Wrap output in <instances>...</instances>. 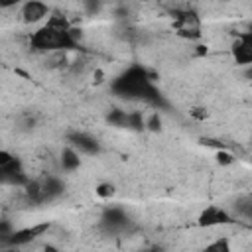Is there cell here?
<instances>
[{
	"instance_id": "cell-1",
	"label": "cell",
	"mask_w": 252,
	"mask_h": 252,
	"mask_svg": "<svg viewBox=\"0 0 252 252\" xmlns=\"http://www.w3.org/2000/svg\"><path fill=\"white\" fill-rule=\"evenodd\" d=\"M81 32L73 28V24L61 16L53 14L47 18V22L37 28L30 35V47L39 53H57V51H71L79 47Z\"/></svg>"
},
{
	"instance_id": "cell-2",
	"label": "cell",
	"mask_w": 252,
	"mask_h": 252,
	"mask_svg": "<svg viewBox=\"0 0 252 252\" xmlns=\"http://www.w3.org/2000/svg\"><path fill=\"white\" fill-rule=\"evenodd\" d=\"M112 93L124 98H134V100H146L152 104L159 102V93L152 81V75L148 73L146 67L142 65H130L124 69L110 85Z\"/></svg>"
},
{
	"instance_id": "cell-3",
	"label": "cell",
	"mask_w": 252,
	"mask_h": 252,
	"mask_svg": "<svg viewBox=\"0 0 252 252\" xmlns=\"http://www.w3.org/2000/svg\"><path fill=\"white\" fill-rule=\"evenodd\" d=\"M47 228H49L47 222L33 224V226H24V228H16V230H12V232L6 236L2 248H4V246H8V248H22V246H28V244H32L37 236H41Z\"/></svg>"
},
{
	"instance_id": "cell-4",
	"label": "cell",
	"mask_w": 252,
	"mask_h": 252,
	"mask_svg": "<svg viewBox=\"0 0 252 252\" xmlns=\"http://www.w3.org/2000/svg\"><path fill=\"white\" fill-rule=\"evenodd\" d=\"M228 222H232V217L220 205H207L197 217V224L201 228H213V226H219V224L222 226V224H228Z\"/></svg>"
},
{
	"instance_id": "cell-5",
	"label": "cell",
	"mask_w": 252,
	"mask_h": 252,
	"mask_svg": "<svg viewBox=\"0 0 252 252\" xmlns=\"http://www.w3.org/2000/svg\"><path fill=\"white\" fill-rule=\"evenodd\" d=\"M28 181H30V177H28V173L24 169V163L18 158H14L10 163L0 167V185L24 187Z\"/></svg>"
},
{
	"instance_id": "cell-6",
	"label": "cell",
	"mask_w": 252,
	"mask_h": 252,
	"mask_svg": "<svg viewBox=\"0 0 252 252\" xmlns=\"http://www.w3.org/2000/svg\"><path fill=\"white\" fill-rule=\"evenodd\" d=\"M100 224L106 232H112V234H118V232H124L130 224V219L126 215L124 209L120 207H108L104 209L102 217H100Z\"/></svg>"
},
{
	"instance_id": "cell-7",
	"label": "cell",
	"mask_w": 252,
	"mask_h": 252,
	"mask_svg": "<svg viewBox=\"0 0 252 252\" xmlns=\"http://www.w3.org/2000/svg\"><path fill=\"white\" fill-rule=\"evenodd\" d=\"M67 144H69L71 148H75L81 156H83V154H85V156H94V154L100 152L98 140L93 138V136L87 134V132H71V134L67 136Z\"/></svg>"
},
{
	"instance_id": "cell-8",
	"label": "cell",
	"mask_w": 252,
	"mask_h": 252,
	"mask_svg": "<svg viewBox=\"0 0 252 252\" xmlns=\"http://www.w3.org/2000/svg\"><path fill=\"white\" fill-rule=\"evenodd\" d=\"M230 55L236 65H248L252 61V35L250 32L236 35V39L230 45Z\"/></svg>"
},
{
	"instance_id": "cell-9",
	"label": "cell",
	"mask_w": 252,
	"mask_h": 252,
	"mask_svg": "<svg viewBox=\"0 0 252 252\" xmlns=\"http://www.w3.org/2000/svg\"><path fill=\"white\" fill-rule=\"evenodd\" d=\"M49 12H51L49 6L39 0H30V2L22 4V8H20V16H22L24 24H37V22L49 18Z\"/></svg>"
},
{
	"instance_id": "cell-10",
	"label": "cell",
	"mask_w": 252,
	"mask_h": 252,
	"mask_svg": "<svg viewBox=\"0 0 252 252\" xmlns=\"http://www.w3.org/2000/svg\"><path fill=\"white\" fill-rule=\"evenodd\" d=\"M37 181H39V187H41V199L43 201H53L59 195H63V191H65V183L59 175H45Z\"/></svg>"
},
{
	"instance_id": "cell-11",
	"label": "cell",
	"mask_w": 252,
	"mask_h": 252,
	"mask_svg": "<svg viewBox=\"0 0 252 252\" xmlns=\"http://www.w3.org/2000/svg\"><path fill=\"white\" fill-rule=\"evenodd\" d=\"M81 165H83L81 154H79L75 148H71L69 144L63 146L61 152H59V167H61V171H65V173H75Z\"/></svg>"
},
{
	"instance_id": "cell-12",
	"label": "cell",
	"mask_w": 252,
	"mask_h": 252,
	"mask_svg": "<svg viewBox=\"0 0 252 252\" xmlns=\"http://www.w3.org/2000/svg\"><path fill=\"white\" fill-rule=\"evenodd\" d=\"M201 252H234L230 238L228 236H215L213 240H209Z\"/></svg>"
},
{
	"instance_id": "cell-13",
	"label": "cell",
	"mask_w": 252,
	"mask_h": 252,
	"mask_svg": "<svg viewBox=\"0 0 252 252\" xmlns=\"http://www.w3.org/2000/svg\"><path fill=\"white\" fill-rule=\"evenodd\" d=\"M114 193H116V187L110 181H100L94 185V195L98 199H110V197H114Z\"/></svg>"
},
{
	"instance_id": "cell-14",
	"label": "cell",
	"mask_w": 252,
	"mask_h": 252,
	"mask_svg": "<svg viewBox=\"0 0 252 252\" xmlns=\"http://www.w3.org/2000/svg\"><path fill=\"white\" fill-rule=\"evenodd\" d=\"M128 114L130 112H124V110H112L110 114H108V122L110 124H114V126H124V128H128Z\"/></svg>"
},
{
	"instance_id": "cell-15",
	"label": "cell",
	"mask_w": 252,
	"mask_h": 252,
	"mask_svg": "<svg viewBox=\"0 0 252 252\" xmlns=\"http://www.w3.org/2000/svg\"><path fill=\"white\" fill-rule=\"evenodd\" d=\"M144 128H148L150 132H159L161 130V114L159 112H152L144 120Z\"/></svg>"
},
{
	"instance_id": "cell-16",
	"label": "cell",
	"mask_w": 252,
	"mask_h": 252,
	"mask_svg": "<svg viewBox=\"0 0 252 252\" xmlns=\"http://www.w3.org/2000/svg\"><path fill=\"white\" fill-rule=\"evenodd\" d=\"M217 163L219 165H230V163H234V156L226 150H219L217 152Z\"/></svg>"
},
{
	"instance_id": "cell-17",
	"label": "cell",
	"mask_w": 252,
	"mask_h": 252,
	"mask_svg": "<svg viewBox=\"0 0 252 252\" xmlns=\"http://www.w3.org/2000/svg\"><path fill=\"white\" fill-rule=\"evenodd\" d=\"M14 158H16V156H14L12 152H8V150H0V167L6 165V163H10Z\"/></svg>"
},
{
	"instance_id": "cell-18",
	"label": "cell",
	"mask_w": 252,
	"mask_h": 252,
	"mask_svg": "<svg viewBox=\"0 0 252 252\" xmlns=\"http://www.w3.org/2000/svg\"><path fill=\"white\" fill-rule=\"evenodd\" d=\"M0 252H18V248H8V246H4V248H0Z\"/></svg>"
},
{
	"instance_id": "cell-19",
	"label": "cell",
	"mask_w": 252,
	"mask_h": 252,
	"mask_svg": "<svg viewBox=\"0 0 252 252\" xmlns=\"http://www.w3.org/2000/svg\"><path fill=\"white\" fill-rule=\"evenodd\" d=\"M41 252H59V250H55V248H53V246H45V248H43V250H41Z\"/></svg>"
},
{
	"instance_id": "cell-20",
	"label": "cell",
	"mask_w": 252,
	"mask_h": 252,
	"mask_svg": "<svg viewBox=\"0 0 252 252\" xmlns=\"http://www.w3.org/2000/svg\"><path fill=\"white\" fill-rule=\"evenodd\" d=\"M150 252H158V250H150Z\"/></svg>"
}]
</instances>
